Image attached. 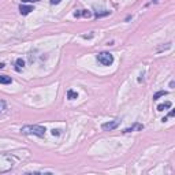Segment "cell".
<instances>
[{
  "label": "cell",
  "mask_w": 175,
  "mask_h": 175,
  "mask_svg": "<svg viewBox=\"0 0 175 175\" xmlns=\"http://www.w3.org/2000/svg\"><path fill=\"white\" fill-rule=\"evenodd\" d=\"M174 115H175V111H174V109H171V111H170V114H168V116H167V118H171V116H174Z\"/></svg>",
  "instance_id": "cell-18"
},
{
  "label": "cell",
  "mask_w": 175,
  "mask_h": 175,
  "mask_svg": "<svg viewBox=\"0 0 175 175\" xmlns=\"http://www.w3.org/2000/svg\"><path fill=\"white\" fill-rule=\"evenodd\" d=\"M67 98L68 100H75V98H78V93L74 92L73 89H68L67 90Z\"/></svg>",
  "instance_id": "cell-10"
},
{
  "label": "cell",
  "mask_w": 175,
  "mask_h": 175,
  "mask_svg": "<svg viewBox=\"0 0 175 175\" xmlns=\"http://www.w3.org/2000/svg\"><path fill=\"white\" fill-rule=\"evenodd\" d=\"M40 0H22V3H37Z\"/></svg>",
  "instance_id": "cell-15"
},
{
  "label": "cell",
  "mask_w": 175,
  "mask_h": 175,
  "mask_svg": "<svg viewBox=\"0 0 175 175\" xmlns=\"http://www.w3.org/2000/svg\"><path fill=\"white\" fill-rule=\"evenodd\" d=\"M14 167V157L7 153H0V174L10 171Z\"/></svg>",
  "instance_id": "cell-2"
},
{
  "label": "cell",
  "mask_w": 175,
  "mask_h": 175,
  "mask_svg": "<svg viewBox=\"0 0 175 175\" xmlns=\"http://www.w3.org/2000/svg\"><path fill=\"white\" fill-rule=\"evenodd\" d=\"M153 2H155V3H157V0H153Z\"/></svg>",
  "instance_id": "cell-21"
},
{
  "label": "cell",
  "mask_w": 175,
  "mask_h": 175,
  "mask_svg": "<svg viewBox=\"0 0 175 175\" xmlns=\"http://www.w3.org/2000/svg\"><path fill=\"white\" fill-rule=\"evenodd\" d=\"M142 129H144V125H141V123H134L133 126L125 129L123 133H131V131H134V130H142Z\"/></svg>",
  "instance_id": "cell-6"
},
{
  "label": "cell",
  "mask_w": 175,
  "mask_h": 175,
  "mask_svg": "<svg viewBox=\"0 0 175 175\" xmlns=\"http://www.w3.org/2000/svg\"><path fill=\"white\" fill-rule=\"evenodd\" d=\"M111 14V11H104V12H94V16L96 18H101V16H107V15H109Z\"/></svg>",
  "instance_id": "cell-13"
},
{
  "label": "cell",
  "mask_w": 175,
  "mask_h": 175,
  "mask_svg": "<svg viewBox=\"0 0 175 175\" xmlns=\"http://www.w3.org/2000/svg\"><path fill=\"white\" fill-rule=\"evenodd\" d=\"M171 105H172L171 101H166V103H163V104H159L157 111H164V109H167V108H171Z\"/></svg>",
  "instance_id": "cell-8"
},
{
  "label": "cell",
  "mask_w": 175,
  "mask_h": 175,
  "mask_svg": "<svg viewBox=\"0 0 175 175\" xmlns=\"http://www.w3.org/2000/svg\"><path fill=\"white\" fill-rule=\"evenodd\" d=\"M4 67V63H0V68H3Z\"/></svg>",
  "instance_id": "cell-20"
},
{
  "label": "cell",
  "mask_w": 175,
  "mask_h": 175,
  "mask_svg": "<svg viewBox=\"0 0 175 175\" xmlns=\"http://www.w3.org/2000/svg\"><path fill=\"white\" fill-rule=\"evenodd\" d=\"M52 134H53V136H59L60 130H55V129H53V130H52Z\"/></svg>",
  "instance_id": "cell-17"
},
{
  "label": "cell",
  "mask_w": 175,
  "mask_h": 175,
  "mask_svg": "<svg viewBox=\"0 0 175 175\" xmlns=\"http://www.w3.org/2000/svg\"><path fill=\"white\" fill-rule=\"evenodd\" d=\"M23 66H25V62H23V60H22V59H16V62H15V70H16V71H22Z\"/></svg>",
  "instance_id": "cell-11"
},
{
  "label": "cell",
  "mask_w": 175,
  "mask_h": 175,
  "mask_svg": "<svg viewBox=\"0 0 175 175\" xmlns=\"http://www.w3.org/2000/svg\"><path fill=\"white\" fill-rule=\"evenodd\" d=\"M5 109V101H3V100H0V114H2L3 111Z\"/></svg>",
  "instance_id": "cell-14"
},
{
  "label": "cell",
  "mask_w": 175,
  "mask_h": 175,
  "mask_svg": "<svg viewBox=\"0 0 175 175\" xmlns=\"http://www.w3.org/2000/svg\"><path fill=\"white\" fill-rule=\"evenodd\" d=\"M12 82V78L11 77H7V75H0V84L2 85H8Z\"/></svg>",
  "instance_id": "cell-9"
},
{
  "label": "cell",
  "mask_w": 175,
  "mask_h": 175,
  "mask_svg": "<svg viewBox=\"0 0 175 175\" xmlns=\"http://www.w3.org/2000/svg\"><path fill=\"white\" fill-rule=\"evenodd\" d=\"M174 85H175V82H174V81L170 82V88H174Z\"/></svg>",
  "instance_id": "cell-19"
},
{
  "label": "cell",
  "mask_w": 175,
  "mask_h": 175,
  "mask_svg": "<svg viewBox=\"0 0 175 175\" xmlns=\"http://www.w3.org/2000/svg\"><path fill=\"white\" fill-rule=\"evenodd\" d=\"M97 62L103 66H111L114 63V55L109 52H101L97 55Z\"/></svg>",
  "instance_id": "cell-3"
},
{
  "label": "cell",
  "mask_w": 175,
  "mask_h": 175,
  "mask_svg": "<svg viewBox=\"0 0 175 175\" xmlns=\"http://www.w3.org/2000/svg\"><path fill=\"white\" fill-rule=\"evenodd\" d=\"M161 96H167V92H166V90H159V92H156L155 94H153V100H159Z\"/></svg>",
  "instance_id": "cell-12"
},
{
  "label": "cell",
  "mask_w": 175,
  "mask_h": 175,
  "mask_svg": "<svg viewBox=\"0 0 175 175\" xmlns=\"http://www.w3.org/2000/svg\"><path fill=\"white\" fill-rule=\"evenodd\" d=\"M120 125V120L119 119H114V120H109V122H105L101 125V129L104 131H112Z\"/></svg>",
  "instance_id": "cell-4"
},
{
  "label": "cell",
  "mask_w": 175,
  "mask_h": 175,
  "mask_svg": "<svg viewBox=\"0 0 175 175\" xmlns=\"http://www.w3.org/2000/svg\"><path fill=\"white\" fill-rule=\"evenodd\" d=\"M60 2H62V0H49V3H51V4H59Z\"/></svg>",
  "instance_id": "cell-16"
},
{
  "label": "cell",
  "mask_w": 175,
  "mask_h": 175,
  "mask_svg": "<svg viewBox=\"0 0 175 175\" xmlns=\"http://www.w3.org/2000/svg\"><path fill=\"white\" fill-rule=\"evenodd\" d=\"M74 16H75V18H79V16L90 18V16H92V12H90L89 10H79V11H75V12H74Z\"/></svg>",
  "instance_id": "cell-5"
},
{
  "label": "cell",
  "mask_w": 175,
  "mask_h": 175,
  "mask_svg": "<svg viewBox=\"0 0 175 175\" xmlns=\"http://www.w3.org/2000/svg\"><path fill=\"white\" fill-rule=\"evenodd\" d=\"M33 11V7L32 5H25V4H21L19 5V12L22 14V15H27V14H30Z\"/></svg>",
  "instance_id": "cell-7"
},
{
  "label": "cell",
  "mask_w": 175,
  "mask_h": 175,
  "mask_svg": "<svg viewBox=\"0 0 175 175\" xmlns=\"http://www.w3.org/2000/svg\"><path fill=\"white\" fill-rule=\"evenodd\" d=\"M45 127L38 125H27L23 126L21 129V133L25 134V136H37V137H44L45 136Z\"/></svg>",
  "instance_id": "cell-1"
}]
</instances>
